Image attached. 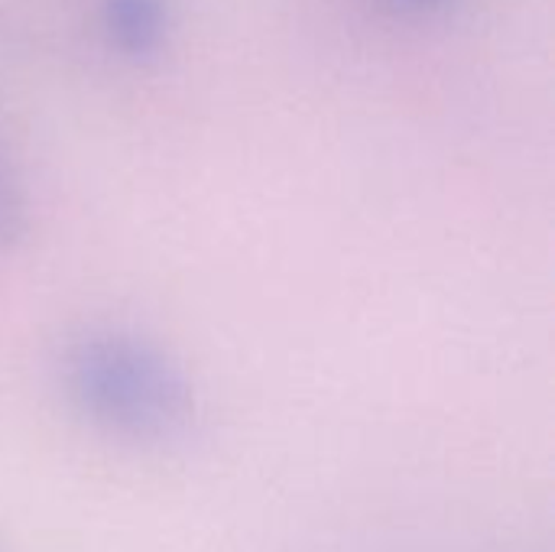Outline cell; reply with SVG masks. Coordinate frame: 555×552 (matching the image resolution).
I'll return each instance as SVG.
<instances>
[{
    "label": "cell",
    "instance_id": "cell-1",
    "mask_svg": "<svg viewBox=\"0 0 555 552\" xmlns=\"http://www.w3.org/2000/svg\"><path fill=\"white\" fill-rule=\"evenodd\" d=\"M65 390L101 429L137 442L182 436L195 416L185 371L130 332H88L65 351Z\"/></svg>",
    "mask_w": 555,
    "mask_h": 552
},
{
    "label": "cell",
    "instance_id": "cell-2",
    "mask_svg": "<svg viewBox=\"0 0 555 552\" xmlns=\"http://www.w3.org/2000/svg\"><path fill=\"white\" fill-rule=\"evenodd\" d=\"M107 39L127 55H153L169 33V0H101Z\"/></svg>",
    "mask_w": 555,
    "mask_h": 552
},
{
    "label": "cell",
    "instance_id": "cell-3",
    "mask_svg": "<svg viewBox=\"0 0 555 552\" xmlns=\"http://www.w3.org/2000/svg\"><path fill=\"white\" fill-rule=\"evenodd\" d=\"M26 234V195L10 166L0 153V257L10 254Z\"/></svg>",
    "mask_w": 555,
    "mask_h": 552
},
{
    "label": "cell",
    "instance_id": "cell-4",
    "mask_svg": "<svg viewBox=\"0 0 555 552\" xmlns=\"http://www.w3.org/2000/svg\"><path fill=\"white\" fill-rule=\"evenodd\" d=\"M397 3H406V7H436L442 0H397Z\"/></svg>",
    "mask_w": 555,
    "mask_h": 552
}]
</instances>
